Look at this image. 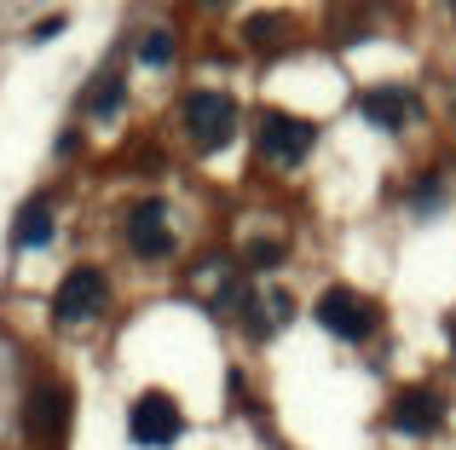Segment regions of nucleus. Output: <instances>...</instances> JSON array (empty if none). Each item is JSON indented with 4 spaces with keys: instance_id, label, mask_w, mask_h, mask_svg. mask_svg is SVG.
I'll use <instances>...</instances> for the list:
<instances>
[{
    "instance_id": "f257e3e1",
    "label": "nucleus",
    "mask_w": 456,
    "mask_h": 450,
    "mask_svg": "<svg viewBox=\"0 0 456 450\" xmlns=\"http://www.w3.org/2000/svg\"><path fill=\"white\" fill-rule=\"evenodd\" d=\"M69 428V387L64 382H35L29 398H23V433H29L35 450H58Z\"/></svg>"
},
{
    "instance_id": "f03ea898",
    "label": "nucleus",
    "mask_w": 456,
    "mask_h": 450,
    "mask_svg": "<svg viewBox=\"0 0 456 450\" xmlns=\"http://www.w3.org/2000/svg\"><path fill=\"white\" fill-rule=\"evenodd\" d=\"M312 145H318V127L301 122V116H289V110L260 116V157H266L272 168H301L312 157Z\"/></svg>"
},
{
    "instance_id": "7ed1b4c3",
    "label": "nucleus",
    "mask_w": 456,
    "mask_h": 450,
    "mask_svg": "<svg viewBox=\"0 0 456 450\" xmlns=\"http://www.w3.org/2000/svg\"><path fill=\"white\" fill-rule=\"evenodd\" d=\"M104 301H110L104 271L99 266H76L64 283H58V294H53V317L58 324H87V317L104 312Z\"/></svg>"
},
{
    "instance_id": "20e7f679",
    "label": "nucleus",
    "mask_w": 456,
    "mask_h": 450,
    "mask_svg": "<svg viewBox=\"0 0 456 450\" xmlns=\"http://www.w3.org/2000/svg\"><path fill=\"white\" fill-rule=\"evenodd\" d=\"M185 127L197 139V150H220L237 133V104L225 92H191L185 99Z\"/></svg>"
},
{
    "instance_id": "39448f33",
    "label": "nucleus",
    "mask_w": 456,
    "mask_h": 450,
    "mask_svg": "<svg viewBox=\"0 0 456 450\" xmlns=\"http://www.w3.org/2000/svg\"><path fill=\"white\" fill-rule=\"evenodd\" d=\"M127 433H134V445L162 450V445H174L179 433H185V416H179V405L167 393H139L134 416H127Z\"/></svg>"
},
{
    "instance_id": "423d86ee",
    "label": "nucleus",
    "mask_w": 456,
    "mask_h": 450,
    "mask_svg": "<svg viewBox=\"0 0 456 450\" xmlns=\"http://www.w3.org/2000/svg\"><path fill=\"white\" fill-rule=\"evenodd\" d=\"M318 324L330 329V335H341V341H364L370 329H376V306H370L364 294H353V289H330L318 301Z\"/></svg>"
},
{
    "instance_id": "0eeeda50",
    "label": "nucleus",
    "mask_w": 456,
    "mask_h": 450,
    "mask_svg": "<svg viewBox=\"0 0 456 450\" xmlns=\"http://www.w3.org/2000/svg\"><path fill=\"white\" fill-rule=\"evenodd\" d=\"M127 248H134L139 260H167L174 254V231H167V208L145 197V203H134V214H127Z\"/></svg>"
},
{
    "instance_id": "6e6552de",
    "label": "nucleus",
    "mask_w": 456,
    "mask_h": 450,
    "mask_svg": "<svg viewBox=\"0 0 456 450\" xmlns=\"http://www.w3.org/2000/svg\"><path fill=\"white\" fill-rule=\"evenodd\" d=\"M439 416H445V398H439L434 387H404V393L393 398V410H387V422H393L399 433H411V439L434 433Z\"/></svg>"
},
{
    "instance_id": "1a4fd4ad",
    "label": "nucleus",
    "mask_w": 456,
    "mask_h": 450,
    "mask_svg": "<svg viewBox=\"0 0 456 450\" xmlns=\"http://www.w3.org/2000/svg\"><path fill=\"white\" fill-rule=\"evenodd\" d=\"M358 110H364V122H376V127L393 133V127H404L416 116V99L404 87H370L364 99H358Z\"/></svg>"
},
{
    "instance_id": "9d476101",
    "label": "nucleus",
    "mask_w": 456,
    "mask_h": 450,
    "mask_svg": "<svg viewBox=\"0 0 456 450\" xmlns=\"http://www.w3.org/2000/svg\"><path fill=\"white\" fill-rule=\"evenodd\" d=\"M46 237H53V208L35 197V203L18 214V225H12V243H18V248H41Z\"/></svg>"
},
{
    "instance_id": "9b49d317",
    "label": "nucleus",
    "mask_w": 456,
    "mask_h": 450,
    "mask_svg": "<svg viewBox=\"0 0 456 450\" xmlns=\"http://www.w3.org/2000/svg\"><path fill=\"white\" fill-rule=\"evenodd\" d=\"M122 99H127V81L122 76H104V81H93V92L81 99V110H87V116H116V110H122Z\"/></svg>"
},
{
    "instance_id": "f8f14e48",
    "label": "nucleus",
    "mask_w": 456,
    "mask_h": 450,
    "mask_svg": "<svg viewBox=\"0 0 456 450\" xmlns=\"http://www.w3.org/2000/svg\"><path fill=\"white\" fill-rule=\"evenodd\" d=\"M139 58H145V64H156V69H162L167 58H174V29H151L145 41H139Z\"/></svg>"
},
{
    "instance_id": "ddd939ff",
    "label": "nucleus",
    "mask_w": 456,
    "mask_h": 450,
    "mask_svg": "<svg viewBox=\"0 0 456 450\" xmlns=\"http://www.w3.org/2000/svg\"><path fill=\"white\" fill-rule=\"evenodd\" d=\"M248 41H255V46H278L283 41V23L278 18H255V23H248Z\"/></svg>"
},
{
    "instance_id": "4468645a",
    "label": "nucleus",
    "mask_w": 456,
    "mask_h": 450,
    "mask_svg": "<svg viewBox=\"0 0 456 450\" xmlns=\"http://www.w3.org/2000/svg\"><path fill=\"white\" fill-rule=\"evenodd\" d=\"M278 260H283L278 243H255V248H248V266H278Z\"/></svg>"
},
{
    "instance_id": "2eb2a0df",
    "label": "nucleus",
    "mask_w": 456,
    "mask_h": 450,
    "mask_svg": "<svg viewBox=\"0 0 456 450\" xmlns=\"http://www.w3.org/2000/svg\"><path fill=\"white\" fill-rule=\"evenodd\" d=\"M451 352H456V317H451Z\"/></svg>"
}]
</instances>
